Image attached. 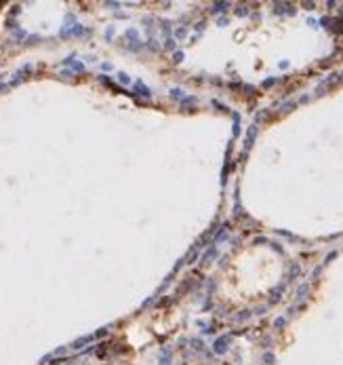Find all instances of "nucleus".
<instances>
[{
    "instance_id": "1",
    "label": "nucleus",
    "mask_w": 343,
    "mask_h": 365,
    "mask_svg": "<svg viewBox=\"0 0 343 365\" xmlns=\"http://www.w3.org/2000/svg\"><path fill=\"white\" fill-rule=\"evenodd\" d=\"M225 344H227V338H217V340H215V344H213V350H215L217 355H223V353L227 350Z\"/></svg>"
},
{
    "instance_id": "2",
    "label": "nucleus",
    "mask_w": 343,
    "mask_h": 365,
    "mask_svg": "<svg viewBox=\"0 0 343 365\" xmlns=\"http://www.w3.org/2000/svg\"><path fill=\"white\" fill-rule=\"evenodd\" d=\"M95 338H97L95 333H93V336H84V338H80V340H76V342H74V344H72V348H82L84 344H88V342H93Z\"/></svg>"
},
{
    "instance_id": "3",
    "label": "nucleus",
    "mask_w": 343,
    "mask_h": 365,
    "mask_svg": "<svg viewBox=\"0 0 343 365\" xmlns=\"http://www.w3.org/2000/svg\"><path fill=\"white\" fill-rule=\"evenodd\" d=\"M137 91H139L141 95H145V97H150V89L147 87H143V82H137Z\"/></svg>"
},
{
    "instance_id": "4",
    "label": "nucleus",
    "mask_w": 343,
    "mask_h": 365,
    "mask_svg": "<svg viewBox=\"0 0 343 365\" xmlns=\"http://www.w3.org/2000/svg\"><path fill=\"white\" fill-rule=\"evenodd\" d=\"M223 7H225V4H219V2H217V4H213L211 13H219V11H223Z\"/></svg>"
},
{
    "instance_id": "5",
    "label": "nucleus",
    "mask_w": 343,
    "mask_h": 365,
    "mask_svg": "<svg viewBox=\"0 0 343 365\" xmlns=\"http://www.w3.org/2000/svg\"><path fill=\"white\" fill-rule=\"evenodd\" d=\"M175 34H177V38H183V36H185L188 32H185L183 28H177V30H175Z\"/></svg>"
},
{
    "instance_id": "6",
    "label": "nucleus",
    "mask_w": 343,
    "mask_h": 365,
    "mask_svg": "<svg viewBox=\"0 0 343 365\" xmlns=\"http://www.w3.org/2000/svg\"><path fill=\"white\" fill-rule=\"evenodd\" d=\"M118 78H120V82H124V84H126V82H131V78H128L126 74H118Z\"/></svg>"
},
{
    "instance_id": "7",
    "label": "nucleus",
    "mask_w": 343,
    "mask_h": 365,
    "mask_svg": "<svg viewBox=\"0 0 343 365\" xmlns=\"http://www.w3.org/2000/svg\"><path fill=\"white\" fill-rule=\"evenodd\" d=\"M173 97H183V91H179V89H175V91H173Z\"/></svg>"
},
{
    "instance_id": "8",
    "label": "nucleus",
    "mask_w": 343,
    "mask_h": 365,
    "mask_svg": "<svg viewBox=\"0 0 343 365\" xmlns=\"http://www.w3.org/2000/svg\"><path fill=\"white\" fill-rule=\"evenodd\" d=\"M181 59H183V53H181V51L175 53V61H181Z\"/></svg>"
}]
</instances>
